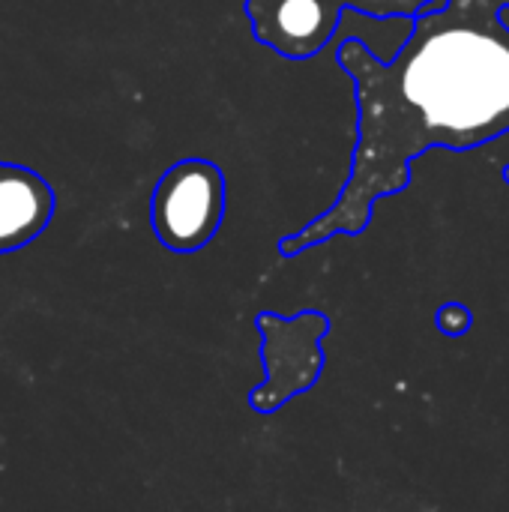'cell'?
I'll return each mask as SVG.
<instances>
[{
	"instance_id": "obj_1",
	"label": "cell",
	"mask_w": 509,
	"mask_h": 512,
	"mask_svg": "<svg viewBox=\"0 0 509 512\" xmlns=\"http://www.w3.org/2000/svg\"><path fill=\"white\" fill-rule=\"evenodd\" d=\"M507 0H429L414 33L393 60H378L348 36L339 63L357 81L360 141L342 201L297 237L282 240L294 255L336 231L360 234L378 195L408 183V162L429 147L465 150L509 132Z\"/></svg>"
},
{
	"instance_id": "obj_2",
	"label": "cell",
	"mask_w": 509,
	"mask_h": 512,
	"mask_svg": "<svg viewBox=\"0 0 509 512\" xmlns=\"http://www.w3.org/2000/svg\"><path fill=\"white\" fill-rule=\"evenodd\" d=\"M225 213V174L207 159H183L171 165L150 204V222L162 246L171 252L204 249Z\"/></svg>"
},
{
	"instance_id": "obj_3",
	"label": "cell",
	"mask_w": 509,
	"mask_h": 512,
	"mask_svg": "<svg viewBox=\"0 0 509 512\" xmlns=\"http://www.w3.org/2000/svg\"><path fill=\"white\" fill-rule=\"evenodd\" d=\"M246 9L261 42L285 57L303 60L321 51L339 30L345 0H249Z\"/></svg>"
},
{
	"instance_id": "obj_4",
	"label": "cell",
	"mask_w": 509,
	"mask_h": 512,
	"mask_svg": "<svg viewBox=\"0 0 509 512\" xmlns=\"http://www.w3.org/2000/svg\"><path fill=\"white\" fill-rule=\"evenodd\" d=\"M54 213V189L24 165L0 162V255L39 237Z\"/></svg>"
},
{
	"instance_id": "obj_5",
	"label": "cell",
	"mask_w": 509,
	"mask_h": 512,
	"mask_svg": "<svg viewBox=\"0 0 509 512\" xmlns=\"http://www.w3.org/2000/svg\"><path fill=\"white\" fill-rule=\"evenodd\" d=\"M345 6H354V9H363V12H372V15L402 12L399 0H345Z\"/></svg>"
},
{
	"instance_id": "obj_6",
	"label": "cell",
	"mask_w": 509,
	"mask_h": 512,
	"mask_svg": "<svg viewBox=\"0 0 509 512\" xmlns=\"http://www.w3.org/2000/svg\"><path fill=\"white\" fill-rule=\"evenodd\" d=\"M501 24H504V27L509 30V3H504V6H501Z\"/></svg>"
},
{
	"instance_id": "obj_7",
	"label": "cell",
	"mask_w": 509,
	"mask_h": 512,
	"mask_svg": "<svg viewBox=\"0 0 509 512\" xmlns=\"http://www.w3.org/2000/svg\"><path fill=\"white\" fill-rule=\"evenodd\" d=\"M507 3H509V0H507Z\"/></svg>"
}]
</instances>
